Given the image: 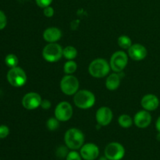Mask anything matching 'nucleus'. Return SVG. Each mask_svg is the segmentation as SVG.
Returning a JSON list of instances; mask_svg holds the SVG:
<instances>
[{
  "label": "nucleus",
  "instance_id": "nucleus-1",
  "mask_svg": "<svg viewBox=\"0 0 160 160\" xmlns=\"http://www.w3.org/2000/svg\"><path fill=\"white\" fill-rule=\"evenodd\" d=\"M64 142L70 149H81L84 144V135L81 130L78 128H70L66 131Z\"/></svg>",
  "mask_w": 160,
  "mask_h": 160
},
{
  "label": "nucleus",
  "instance_id": "nucleus-2",
  "mask_svg": "<svg viewBox=\"0 0 160 160\" xmlns=\"http://www.w3.org/2000/svg\"><path fill=\"white\" fill-rule=\"evenodd\" d=\"M73 102L75 106L80 109H90L95 105V96L88 90L78 91L73 97Z\"/></svg>",
  "mask_w": 160,
  "mask_h": 160
},
{
  "label": "nucleus",
  "instance_id": "nucleus-3",
  "mask_svg": "<svg viewBox=\"0 0 160 160\" xmlns=\"http://www.w3.org/2000/svg\"><path fill=\"white\" fill-rule=\"evenodd\" d=\"M110 69V65L107 61L99 58L91 62L88 67V71L93 78H102L109 74Z\"/></svg>",
  "mask_w": 160,
  "mask_h": 160
},
{
  "label": "nucleus",
  "instance_id": "nucleus-4",
  "mask_svg": "<svg viewBox=\"0 0 160 160\" xmlns=\"http://www.w3.org/2000/svg\"><path fill=\"white\" fill-rule=\"evenodd\" d=\"M62 49L60 45L56 43H48L45 45L42 51V56L48 62H55L62 58Z\"/></svg>",
  "mask_w": 160,
  "mask_h": 160
},
{
  "label": "nucleus",
  "instance_id": "nucleus-5",
  "mask_svg": "<svg viewBox=\"0 0 160 160\" xmlns=\"http://www.w3.org/2000/svg\"><path fill=\"white\" fill-rule=\"evenodd\" d=\"M7 81L12 86L20 88L24 85L27 82V75L23 69L16 67L10 68L7 73Z\"/></svg>",
  "mask_w": 160,
  "mask_h": 160
},
{
  "label": "nucleus",
  "instance_id": "nucleus-6",
  "mask_svg": "<svg viewBox=\"0 0 160 160\" xmlns=\"http://www.w3.org/2000/svg\"><path fill=\"white\" fill-rule=\"evenodd\" d=\"M60 89L67 95H75L79 89V81L72 74H67L61 80Z\"/></svg>",
  "mask_w": 160,
  "mask_h": 160
},
{
  "label": "nucleus",
  "instance_id": "nucleus-7",
  "mask_svg": "<svg viewBox=\"0 0 160 160\" xmlns=\"http://www.w3.org/2000/svg\"><path fill=\"white\" fill-rule=\"evenodd\" d=\"M128 62V56L123 51H117L110 58V68L116 73H120L125 69Z\"/></svg>",
  "mask_w": 160,
  "mask_h": 160
},
{
  "label": "nucleus",
  "instance_id": "nucleus-8",
  "mask_svg": "<svg viewBox=\"0 0 160 160\" xmlns=\"http://www.w3.org/2000/svg\"><path fill=\"white\" fill-rule=\"evenodd\" d=\"M105 156L109 160H121L125 156V148L118 142H111L106 145Z\"/></svg>",
  "mask_w": 160,
  "mask_h": 160
},
{
  "label": "nucleus",
  "instance_id": "nucleus-9",
  "mask_svg": "<svg viewBox=\"0 0 160 160\" xmlns=\"http://www.w3.org/2000/svg\"><path fill=\"white\" fill-rule=\"evenodd\" d=\"M55 117L59 121L66 122L73 116V107L67 102H61L55 109Z\"/></svg>",
  "mask_w": 160,
  "mask_h": 160
},
{
  "label": "nucleus",
  "instance_id": "nucleus-10",
  "mask_svg": "<svg viewBox=\"0 0 160 160\" xmlns=\"http://www.w3.org/2000/svg\"><path fill=\"white\" fill-rule=\"evenodd\" d=\"M42 97L36 92H29L23 97L22 105L28 110H32L38 108L42 103Z\"/></svg>",
  "mask_w": 160,
  "mask_h": 160
},
{
  "label": "nucleus",
  "instance_id": "nucleus-11",
  "mask_svg": "<svg viewBox=\"0 0 160 160\" xmlns=\"http://www.w3.org/2000/svg\"><path fill=\"white\" fill-rule=\"evenodd\" d=\"M80 154L84 160H95L99 156V148L94 143L84 144L81 148Z\"/></svg>",
  "mask_w": 160,
  "mask_h": 160
},
{
  "label": "nucleus",
  "instance_id": "nucleus-12",
  "mask_svg": "<svg viewBox=\"0 0 160 160\" xmlns=\"http://www.w3.org/2000/svg\"><path fill=\"white\" fill-rule=\"evenodd\" d=\"M113 117L112 111L111 109L106 106H102L97 110L95 114V118L98 125L100 126H107L111 123Z\"/></svg>",
  "mask_w": 160,
  "mask_h": 160
},
{
  "label": "nucleus",
  "instance_id": "nucleus-13",
  "mask_svg": "<svg viewBox=\"0 0 160 160\" xmlns=\"http://www.w3.org/2000/svg\"><path fill=\"white\" fill-rule=\"evenodd\" d=\"M148 54L146 48L141 44H134L128 48V55L134 61L143 60Z\"/></svg>",
  "mask_w": 160,
  "mask_h": 160
},
{
  "label": "nucleus",
  "instance_id": "nucleus-14",
  "mask_svg": "<svg viewBox=\"0 0 160 160\" xmlns=\"http://www.w3.org/2000/svg\"><path fill=\"white\" fill-rule=\"evenodd\" d=\"M152 122V116L147 110H140L134 115V123L139 128H146Z\"/></svg>",
  "mask_w": 160,
  "mask_h": 160
},
{
  "label": "nucleus",
  "instance_id": "nucleus-15",
  "mask_svg": "<svg viewBox=\"0 0 160 160\" xmlns=\"http://www.w3.org/2000/svg\"><path fill=\"white\" fill-rule=\"evenodd\" d=\"M141 105L145 110L154 111L159 107V99L156 95L152 94H148L145 95L141 101Z\"/></svg>",
  "mask_w": 160,
  "mask_h": 160
},
{
  "label": "nucleus",
  "instance_id": "nucleus-16",
  "mask_svg": "<svg viewBox=\"0 0 160 160\" xmlns=\"http://www.w3.org/2000/svg\"><path fill=\"white\" fill-rule=\"evenodd\" d=\"M62 37V32L57 28H48L43 32V38L48 43H54L58 42Z\"/></svg>",
  "mask_w": 160,
  "mask_h": 160
},
{
  "label": "nucleus",
  "instance_id": "nucleus-17",
  "mask_svg": "<svg viewBox=\"0 0 160 160\" xmlns=\"http://www.w3.org/2000/svg\"><path fill=\"white\" fill-rule=\"evenodd\" d=\"M120 84V77L117 73H111L106 81V86L109 91H114L119 88Z\"/></svg>",
  "mask_w": 160,
  "mask_h": 160
},
{
  "label": "nucleus",
  "instance_id": "nucleus-18",
  "mask_svg": "<svg viewBox=\"0 0 160 160\" xmlns=\"http://www.w3.org/2000/svg\"><path fill=\"white\" fill-rule=\"evenodd\" d=\"M62 56L68 60H73L78 56V51L73 46L69 45L62 49Z\"/></svg>",
  "mask_w": 160,
  "mask_h": 160
},
{
  "label": "nucleus",
  "instance_id": "nucleus-19",
  "mask_svg": "<svg viewBox=\"0 0 160 160\" xmlns=\"http://www.w3.org/2000/svg\"><path fill=\"white\" fill-rule=\"evenodd\" d=\"M133 121L134 120L131 119V117L129 115H127V114H123L118 119L119 124L123 128H128L132 126Z\"/></svg>",
  "mask_w": 160,
  "mask_h": 160
},
{
  "label": "nucleus",
  "instance_id": "nucleus-20",
  "mask_svg": "<svg viewBox=\"0 0 160 160\" xmlns=\"http://www.w3.org/2000/svg\"><path fill=\"white\" fill-rule=\"evenodd\" d=\"M118 45L123 49H128L132 45V41L128 36L121 35L118 38Z\"/></svg>",
  "mask_w": 160,
  "mask_h": 160
},
{
  "label": "nucleus",
  "instance_id": "nucleus-21",
  "mask_svg": "<svg viewBox=\"0 0 160 160\" xmlns=\"http://www.w3.org/2000/svg\"><path fill=\"white\" fill-rule=\"evenodd\" d=\"M77 68H78V65H77L76 62L73 60H69L64 64V73H67V74H72L76 71Z\"/></svg>",
  "mask_w": 160,
  "mask_h": 160
},
{
  "label": "nucleus",
  "instance_id": "nucleus-22",
  "mask_svg": "<svg viewBox=\"0 0 160 160\" xmlns=\"http://www.w3.org/2000/svg\"><path fill=\"white\" fill-rule=\"evenodd\" d=\"M5 62H6L7 67H10V68H13V67H17V64H18V58H17V56L16 55L9 54L5 58Z\"/></svg>",
  "mask_w": 160,
  "mask_h": 160
},
{
  "label": "nucleus",
  "instance_id": "nucleus-23",
  "mask_svg": "<svg viewBox=\"0 0 160 160\" xmlns=\"http://www.w3.org/2000/svg\"><path fill=\"white\" fill-rule=\"evenodd\" d=\"M46 127L48 131H56L59 127V120H57L56 117H51L47 120Z\"/></svg>",
  "mask_w": 160,
  "mask_h": 160
},
{
  "label": "nucleus",
  "instance_id": "nucleus-24",
  "mask_svg": "<svg viewBox=\"0 0 160 160\" xmlns=\"http://www.w3.org/2000/svg\"><path fill=\"white\" fill-rule=\"evenodd\" d=\"M68 153V147L67 145L66 146H59L56 152V156L59 159H66Z\"/></svg>",
  "mask_w": 160,
  "mask_h": 160
},
{
  "label": "nucleus",
  "instance_id": "nucleus-25",
  "mask_svg": "<svg viewBox=\"0 0 160 160\" xmlns=\"http://www.w3.org/2000/svg\"><path fill=\"white\" fill-rule=\"evenodd\" d=\"M81 154L76 151V150H71L69 152L68 155H67L66 160H82Z\"/></svg>",
  "mask_w": 160,
  "mask_h": 160
},
{
  "label": "nucleus",
  "instance_id": "nucleus-26",
  "mask_svg": "<svg viewBox=\"0 0 160 160\" xmlns=\"http://www.w3.org/2000/svg\"><path fill=\"white\" fill-rule=\"evenodd\" d=\"M9 134V129L6 125H0V139L6 138Z\"/></svg>",
  "mask_w": 160,
  "mask_h": 160
},
{
  "label": "nucleus",
  "instance_id": "nucleus-27",
  "mask_svg": "<svg viewBox=\"0 0 160 160\" xmlns=\"http://www.w3.org/2000/svg\"><path fill=\"white\" fill-rule=\"evenodd\" d=\"M7 24V19L6 16L2 10H0V30H2L6 28Z\"/></svg>",
  "mask_w": 160,
  "mask_h": 160
},
{
  "label": "nucleus",
  "instance_id": "nucleus-28",
  "mask_svg": "<svg viewBox=\"0 0 160 160\" xmlns=\"http://www.w3.org/2000/svg\"><path fill=\"white\" fill-rule=\"evenodd\" d=\"M52 1L53 0H35V2L39 7L44 9L47 6H49L52 2Z\"/></svg>",
  "mask_w": 160,
  "mask_h": 160
},
{
  "label": "nucleus",
  "instance_id": "nucleus-29",
  "mask_svg": "<svg viewBox=\"0 0 160 160\" xmlns=\"http://www.w3.org/2000/svg\"><path fill=\"white\" fill-rule=\"evenodd\" d=\"M43 12H44V15H45V17L49 18V17H53V15H54V9L50 6H47V7L44 8Z\"/></svg>",
  "mask_w": 160,
  "mask_h": 160
},
{
  "label": "nucleus",
  "instance_id": "nucleus-30",
  "mask_svg": "<svg viewBox=\"0 0 160 160\" xmlns=\"http://www.w3.org/2000/svg\"><path fill=\"white\" fill-rule=\"evenodd\" d=\"M41 107L43 109H48L51 107V102L47 99H43L41 103Z\"/></svg>",
  "mask_w": 160,
  "mask_h": 160
},
{
  "label": "nucleus",
  "instance_id": "nucleus-31",
  "mask_svg": "<svg viewBox=\"0 0 160 160\" xmlns=\"http://www.w3.org/2000/svg\"><path fill=\"white\" fill-rule=\"evenodd\" d=\"M156 130H157L158 132L160 133V117L157 119V120H156Z\"/></svg>",
  "mask_w": 160,
  "mask_h": 160
},
{
  "label": "nucleus",
  "instance_id": "nucleus-32",
  "mask_svg": "<svg viewBox=\"0 0 160 160\" xmlns=\"http://www.w3.org/2000/svg\"><path fill=\"white\" fill-rule=\"evenodd\" d=\"M98 160H109V159H108L106 156H102V157L99 158V159Z\"/></svg>",
  "mask_w": 160,
  "mask_h": 160
}]
</instances>
